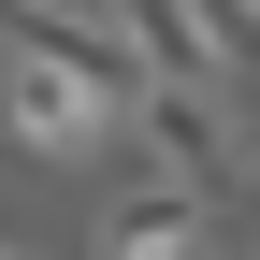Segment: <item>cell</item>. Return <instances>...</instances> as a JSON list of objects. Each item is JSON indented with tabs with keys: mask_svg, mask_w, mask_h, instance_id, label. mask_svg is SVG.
Returning <instances> with one entry per match:
<instances>
[{
	"mask_svg": "<svg viewBox=\"0 0 260 260\" xmlns=\"http://www.w3.org/2000/svg\"><path fill=\"white\" fill-rule=\"evenodd\" d=\"M217 15V44H232V73H260V0H203Z\"/></svg>",
	"mask_w": 260,
	"mask_h": 260,
	"instance_id": "4",
	"label": "cell"
},
{
	"mask_svg": "<svg viewBox=\"0 0 260 260\" xmlns=\"http://www.w3.org/2000/svg\"><path fill=\"white\" fill-rule=\"evenodd\" d=\"M203 232H217V203H203V188H174V174H130L116 203L87 217V246H102V260H174V246H203Z\"/></svg>",
	"mask_w": 260,
	"mask_h": 260,
	"instance_id": "2",
	"label": "cell"
},
{
	"mask_svg": "<svg viewBox=\"0 0 260 260\" xmlns=\"http://www.w3.org/2000/svg\"><path fill=\"white\" fill-rule=\"evenodd\" d=\"M116 15H130V58L159 87H232V44H217L203 0H116Z\"/></svg>",
	"mask_w": 260,
	"mask_h": 260,
	"instance_id": "3",
	"label": "cell"
},
{
	"mask_svg": "<svg viewBox=\"0 0 260 260\" xmlns=\"http://www.w3.org/2000/svg\"><path fill=\"white\" fill-rule=\"evenodd\" d=\"M0 260H15V246H0Z\"/></svg>",
	"mask_w": 260,
	"mask_h": 260,
	"instance_id": "6",
	"label": "cell"
},
{
	"mask_svg": "<svg viewBox=\"0 0 260 260\" xmlns=\"http://www.w3.org/2000/svg\"><path fill=\"white\" fill-rule=\"evenodd\" d=\"M130 130H145V174H174V188H203V203H232L246 188V159H232V130H217V87H130Z\"/></svg>",
	"mask_w": 260,
	"mask_h": 260,
	"instance_id": "1",
	"label": "cell"
},
{
	"mask_svg": "<svg viewBox=\"0 0 260 260\" xmlns=\"http://www.w3.org/2000/svg\"><path fill=\"white\" fill-rule=\"evenodd\" d=\"M44 15H116V0H44Z\"/></svg>",
	"mask_w": 260,
	"mask_h": 260,
	"instance_id": "5",
	"label": "cell"
}]
</instances>
